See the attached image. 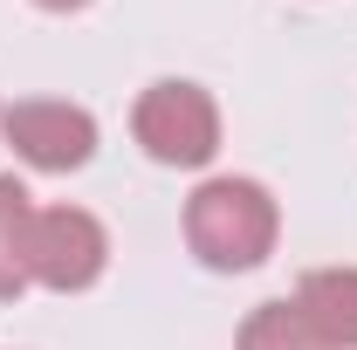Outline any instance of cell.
Listing matches in <instances>:
<instances>
[{
	"label": "cell",
	"mask_w": 357,
	"mask_h": 350,
	"mask_svg": "<svg viewBox=\"0 0 357 350\" xmlns=\"http://www.w3.org/2000/svg\"><path fill=\"white\" fill-rule=\"evenodd\" d=\"M275 234H282V206L261 178L220 172L206 178L192 199H185V248L213 275H248L275 254Z\"/></svg>",
	"instance_id": "obj_1"
},
{
	"label": "cell",
	"mask_w": 357,
	"mask_h": 350,
	"mask_svg": "<svg viewBox=\"0 0 357 350\" xmlns=\"http://www.w3.org/2000/svg\"><path fill=\"white\" fill-rule=\"evenodd\" d=\"M131 137L144 144L151 165L199 172V165H213V151H220V103L199 83H185V76H165V83H151L137 96Z\"/></svg>",
	"instance_id": "obj_2"
},
{
	"label": "cell",
	"mask_w": 357,
	"mask_h": 350,
	"mask_svg": "<svg viewBox=\"0 0 357 350\" xmlns=\"http://www.w3.org/2000/svg\"><path fill=\"white\" fill-rule=\"evenodd\" d=\"M110 268V234L103 220L83 206H35V234H28V282L76 296Z\"/></svg>",
	"instance_id": "obj_3"
},
{
	"label": "cell",
	"mask_w": 357,
	"mask_h": 350,
	"mask_svg": "<svg viewBox=\"0 0 357 350\" xmlns=\"http://www.w3.org/2000/svg\"><path fill=\"white\" fill-rule=\"evenodd\" d=\"M0 131L21 165L35 172H83L96 158V117L69 96H21L0 110Z\"/></svg>",
	"instance_id": "obj_4"
},
{
	"label": "cell",
	"mask_w": 357,
	"mask_h": 350,
	"mask_svg": "<svg viewBox=\"0 0 357 350\" xmlns=\"http://www.w3.org/2000/svg\"><path fill=\"white\" fill-rule=\"evenodd\" d=\"M289 303L310 316V330L330 350H357V268H310Z\"/></svg>",
	"instance_id": "obj_5"
},
{
	"label": "cell",
	"mask_w": 357,
	"mask_h": 350,
	"mask_svg": "<svg viewBox=\"0 0 357 350\" xmlns=\"http://www.w3.org/2000/svg\"><path fill=\"white\" fill-rule=\"evenodd\" d=\"M28 234H35V199L14 172H0V303H14L28 282Z\"/></svg>",
	"instance_id": "obj_6"
},
{
	"label": "cell",
	"mask_w": 357,
	"mask_h": 350,
	"mask_svg": "<svg viewBox=\"0 0 357 350\" xmlns=\"http://www.w3.org/2000/svg\"><path fill=\"white\" fill-rule=\"evenodd\" d=\"M241 350H330V344L310 330V316L282 296V303H261L241 323Z\"/></svg>",
	"instance_id": "obj_7"
},
{
	"label": "cell",
	"mask_w": 357,
	"mask_h": 350,
	"mask_svg": "<svg viewBox=\"0 0 357 350\" xmlns=\"http://www.w3.org/2000/svg\"><path fill=\"white\" fill-rule=\"evenodd\" d=\"M35 7H48V14H76V7H89V0H35Z\"/></svg>",
	"instance_id": "obj_8"
}]
</instances>
